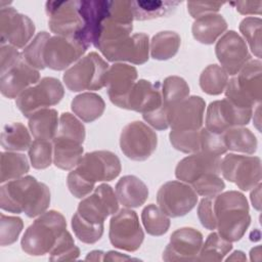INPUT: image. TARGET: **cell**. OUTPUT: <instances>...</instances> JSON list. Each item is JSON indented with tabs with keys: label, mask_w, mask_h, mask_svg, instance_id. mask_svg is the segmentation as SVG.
<instances>
[{
	"label": "cell",
	"mask_w": 262,
	"mask_h": 262,
	"mask_svg": "<svg viewBox=\"0 0 262 262\" xmlns=\"http://www.w3.org/2000/svg\"><path fill=\"white\" fill-rule=\"evenodd\" d=\"M50 204L48 186L33 176L7 181L0 187V207L10 213H25L34 218L46 212Z\"/></svg>",
	"instance_id": "6da1fadb"
},
{
	"label": "cell",
	"mask_w": 262,
	"mask_h": 262,
	"mask_svg": "<svg viewBox=\"0 0 262 262\" xmlns=\"http://www.w3.org/2000/svg\"><path fill=\"white\" fill-rule=\"evenodd\" d=\"M213 207L218 234L230 243L239 241L251 222L246 196L236 190L220 192L213 198Z\"/></svg>",
	"instance_id": "7a4b0ae2"
},
{
	"label": "cell",
	"mask_w": 262,
	"mask_h": 262,
	"mask_svg": "<svg viewBox=\"0 0 262 262\" xmlns=\"http://www.w3.org/2000/svg\"><path fill=\"white\" fill-rule=\"evenodd\" d=\"M66 229L67 221L60 212H44L25 231L20 241L21 250L31 256H43L52 250Z\"/></svg>",
	"instance_id": "3957f363"
},
{
	"label": "cell",
	"mask_w": 262,
	"mask_h": 262,
	"mask_svg": "<svg viewBox=\"0 0 262 262\" xmlns=\"http://www.w3.org/2000/svg\"><path fill=\"white\" fill-rule=\"evenodd\" d=\"M225 98L241 107L253 108L262 98V63L260 59H250L241 71L228 80Z\"/></svg>",
	"instance_id": "277c9868"
},
{
	"label": "cell",
	"mask_w": 262,
	"mask_h": 262,
	"mask_svg": "<svg viewBox=\"0 0 262 262\" xmlns=\"http://www.w3.org/2000/svg\"><path fill=\"white\" fill-rule=\"evenodd\" d=\"M106 61L96 52H90L70 67L63 74V82L69 90H99L105 86L108 70Z\"/></svg>",
	"instance_id": "5b68a950"
},
{
	"label": "cell",
	"mask_w": 262,
	"mask_h": 262,
	"mask_svg": "<svg viewBox=\"0 0 262 262\" xmlns=\"http://www.w3.org/2000/svg\"><path fill=\"white\" fill-rule=\"evenodd\" d=\"M64 95L61 82L53 77L42 78L35 85L23 91L15 100V105L27 118L35 112L57 104Z\"/></svg>",
	"instance_id": "8992f818"
},
{
	"label": "cell",
	"mask_w": 262,
	"mask_h": 262,
	"mask_svg": "<svg viewBox=\"0 0 262 262\" xmlns=\"http://www.w3.org/2000/svg\"><path fill=\"white\" fill-rule=\"evenodd\" d=\"M220 174L242 190L254 188L261 180L259 157L228 154L220 161Z\"/></svg>",
	"instance_id": "52a82bcc"
},
{
	"label": "cell",
	"mask_w": 262,
	"mask_h": 262,
	"mask_svg": "<svg viewBox=\"0 0 262 262\" xmlns=\"http://www.w3.org/2000/svg\"><path fill=\"white\" fill-rule=\"evenodd\" d=\"M108 237L111 244L127 252L137 251L144 238L136 212L129 208L121 209L110 221Z\"/></svg>",
	"instance_id": "ba28073f"
},
{
	"label": "cell",
	"mask_w": 262,
	"mask_h": 262,
	"mask_svg": "<svg viewBox=\"0 0 262 262\" xmlns=\"http://www.w3.org/2000/svg\"><path fill=\"white\" fill-rule=\"evenodd\" d=\"M45 9L48 15V26L52 33L80 40L84 28L80 1H48Z\"/></svg>",
	"instance_id": "9c48e42d"
},
{
	"label": "cell",
	"mask_w": 262,
	"mask_h": 262,
	"mask_svg": "<svg viewBox=\"0 0 262 262\" xmlns=\"http://www.w3.org/2000/svg\"><path fill=\"white\" fill-rule=\"evenodd\" d=\"M158 137L145 123L134 121L127 124L120 136V147L123 154L133 161H145L156 150Z\"/></svg>",
	"instance_id": "30bf717a"
},
{
	"label": "cell",
	"mask_w": 262,
	"mask_h": 262,
	"mask_svg": "<svg viewBox=\"0 0 262 262\" xmlns=\"http://www.w3.org/2000/svg\"><path fill=\"white\" fill-rule=\"evenodd\" d=\"M157 202L159 208L168 217H181L195 207L198 193L188 183L168 181L158 190Z\"/></svg>",
	"instance_id": "8fae6325"
},
{
	"label": "cell",
	"mask_w": 262,
	"mask_h": 262,
	"mask_svg": "<svg viewBox=\"0 0 262 262\" xmlns=\"http://www.w3.org/2000/svg\"><path fill=\"white\" fill-rule=\"evenodd\" d=\"M253 108L241 107L227 98L212 101L207 107L206 129L222 134L233 127L247 125L252 117Z\"/></svg>",
	"instance_id": "7c38bea8"
},
{
	"label": "cell",
	"mask_w": 262,
	"mask_h": 262,
	"mask_svg": "<svg viewBox=\"0 0 262 262\" xmlns=\"http://www.w3.org/2000/svg\"><path fill=\"white\" fill-rule=\"evenodd\" d=\"M87 48L86 44L76 38L52 36L44 46L43 59L45 67L54 71L66 70L82 58Z\"/></svg>",
	"instance_id": "4fadbf2b"
},
{
	"label": "cell",
	"mask_w": 262,
	"mask_h": 262,
	"mask_svg": "<svg viewBox=\"0 0 262 262\" xmlns=\"http://www.w3.org/2000/svg\"><path fill=\"white\" fill-rule=\"evenodd\" d=\"M84 179L95 182L111 181L119 176L121 162L117 155L108 150H95L85 154L75 169Z\"/></svg>",
	"instance_id": "5bb4252c"
},
{
	"label": "cell",
	"mask_w": 262,
	"mask_h": 262,
	"mask_svg": "<svg viewBox=\"0 0 262 262\" xmlns=\"http://www.w3.org/2000/svg\"><path fill=\"white\" fill-rule=\"evenodd\" d=\"M119 209V201L116 192L108 184L102 183L94 188L91 194L83 198L80 202L77 212L85 220L101 224L104 220Z\"/></svg>",
	"instance_id": "9a60e30c"
},
{
	"label": "cell",
	"mask_w": 262,
	"mask_h": 262,
	"mask_svg": "<svg viewBox=\"0 0 262 262\" xmlns=\"http://www.w3.org/2000/svg\"><path fill=\"white\" fill-rule=\"evenodd\" d=\"M35 33L33 20L13 7H2L0 10V43L10 44L16 48L25 47Z\"/></svg>",
	"instance_id": "2e32d148"
},
{
	"label": "cell",
	"mask_w": 262,
	"mask_h": 262,
	"mask_svg": "<svg viewBox=\"0 0 262 262\" xmlns=\"http://www.w3.org/2000/svg\"><path fill=\"white\" fill-rule=\"evenodd\" d=\"M108 61H129L133 64H143L148 60L149 40L144 33H136L116 43L98 49Z\"/></svg>",
	"instance_id": "e0dca14e"
},
{
	"label": "cell",
	"mask_w": 262,
	"mask_h": 262,
	"mask_svg": "<svg viewBox=\"0 0 262 262\" xmlns=\"http://www.w3.org/2000/svg\"><path fill=\"white\" fill-rule=\"evenodd\" d=\"M215 53L220 67L230 76H235L251 59L246 41L232 30L224 33L218 40Z\"/></svg>",
	"instance_id": "ac0fdd59"
},
{
	"label": "cell",
	"mask_w": 262,
	"mask_h": 262,
	"mask_svg": "<svg viewBox=\"0 0 262 262\" xmlns=\"http://www.w3.org/2000/svg\"><path fill=\"white\" fill-rule=\"evenodd\" d=\"M203 246V234L191 227L175 230L163 252L164 261H196Z\"/></svg>",
	"instance_id": "d6986e66"
},
{
	"label": "cell",
	"mask_w": 262,
	"mask_h": 262,
	"mask_svg": "<svg viewBox=\"0 0 262 262\" xmlns=\"http://www.w3.org/2000/svg\"><path fill=\"white\" fill-rule=\"evenodd\" d=\"M206 102L201 96H188L171 106L168 122L171 130H200L203 126Z\"/></svg>",
	"instance_id": "ffe728a7"
},
{
	"label": "cell",
	"mask_w": 262,
	"mask_h": 262,
	"mask_svg": "<svg viewBox=\"0 0 262 262\" xmlns=\"http://www.w3.org/2000/svg\"><path fill=\"white\" fill-rule=\"evenodd\" d=\"M39 71L21 57L4 73L0 74V91L7 98H16L27 88L39 82Z\"/></svg>",
	"instance_id": "44dd1931"
},
{
	"label": "cell",
	"mask_w": 262,
	"mask_h": 262,
	"mask_svg": "<svg viewBox=\"0 0 262 262\" xmlns=\"http://www.w3.org/2000/svg\"><path fill=\"white\" fill-rule=\"evenodd\" d=\"M136 79L137 70L133 66L116 62L108 68L105 77V87L108 97L115 105L125 108L127 96Z\"/></svg>",
	"instance_id": "7402d4cb"
},
{
	"label": "cell",
	"mask_w": 262,
	"mask_h": 262,
	"mask_svg": "<svg viewBox=\"0 0 262 262\" xmlns=\"http://www.w3.org/2000/svg\"><path fill=\"white\" fill-rule=\"evenodd\" d=\"M221 158L199 151L182 159L176 166L175 176L178 180L191 184L208 173L220 174Z\"/></svg>",
	"instance_id": "603a6c76"
},
{
	"label": "cell",
	"mask_w": 262,
	"mask_h": 262,
	"mask_svg": "<svg viewBox=\"0 0 262 262\" xmlns=\"http://www.w3.org/2000/svg\"><path fill=\"white\" fill-rule=\"evenodd\" d=\"M162 105V90L161 83H151L147 80H139L135 82L129 92L125 110H131L138 113H151Z\"/></svg>",
	"instance_id": "cb8c5ba5"
},
{
	"label": "cell",
	"mask_w": 262,
	"mask_h": 262,
	"mask_svg": "<svg viewBox=\"0 0 262 262\" xmlns=\"http://www.w3.org/2000/svg\"><path fill=\"white\" fill-rule=\"evenodd\" d=\"M116 195L125 208H137L143 205L148 198V188L145 183L134 175L120 178L115 187Z\"/></svg>",
	"instance_id": "d4e9b609"
},
{
	"label": "cell",
	"mask_w": 262,
	"mask_h": 262,
	"mask_svg": "<svg viewBox=\"0 0 262 262\" xmlns=\"http://www.w3.org/2000/svg\"><path fill=\"white\" fill-rule=\"evenodd\" d=\"M227 29V23L221 14L209 13L202 15L192 24L193 38L202 44H213Z\"/></svg>",
	"instance_id": "484cf974"
},
{
	"label": "cell",
	"mask_w": 262,
	"mask_h": 262,
	"mask_svg": "<svg viewBox=\"0 0 262 262\" xmlns=\"http://www.w3.org/2000/svg\"><path fill=\"white\" fill-rule=\"evenodd\" d=\"M53 164L61 170H72L78 166L83 157V146L81 143L55 136L52 139Z\"/></svg>",
	"instance_id": "4316f807"
},
{
	"label": "cell",
	"mask_w": 262,
	"mask_h": 262,
	"mask_svg": "<svg viewBox=\"0 0 262 262\" xmlns=\"http://www.w3.org/2000/svg\"><path fill=\"white\" fill-rule=\"evenodd\" d=\"M58 114L54 108H41L29 117V129L35 139L52 140L58 129Z\"/></svg>",
	"instance_id": "83f0119b"
},
{
	"label": "cell",
	"mask_w": 262,
	"mask_h": 262,
	"mask_svg": "<svg viewBox=\"0 0 262 262\" xmlns=\"http://www.w3.org/2000/svg\"><path fill=\"white\" fill-rule=\"evenodd\" d=\"M71 108L80 120L91 123L101 117L105 103L100 95L93 92H84L74 97Z\"/></svg>",
	"instance_id": "f1b7e54d"
},
{
	"label": "cell",
	"mask_w": 262,
	"mask_h": 262,
	"mask_svg": "<svg viewBox=\"0 0 262 262\" xmlns=\"http://www.w3.org/2000/svg\"><path fill=\"white\" fill-rule=\"evenodd\" d=\"M224 144L227 150L253 155L257 150V138L254 133L242 127H233L222 133Z\"/></svg>",
	"instance_id": "f546056e"
},
{
	"label": "cell",
	"mask_w": 262,
	"mask_h": 262,
	"mask_svg": "<svg viewBox=\"0 0 262 262\" xmlns=\"http://www.w3.org/2000/svg\"><path fill=\"white\" fill-rule=\"evenodd\" d=\"M180 36L172 31H162L157 33L149 44L150 55L157 60H167L178 52L180 47Z\"/></svg>",
	"instance_id": "4dcf8cb0"
},
{
	"label": "cell",
	"mask_w": 262,
	"mask_h": 262,
	"mask_svg": "<svg viewBox=\"0 0 262 262\" xmlns=\"http://www.w3.org/2000/svg\"><path fill=\"white\" fill-rule=\"evenodd\" d=\"M32 143L31 135L19 122L6 124L1 133V145L7 151H24L29 149Z\"/></svg>",
	"instance_id": "1f68e13d"
},
{
	"label": "cell",
	"mask_w": 262,
	"mask_h": 262,
	"mask_svg": "<svg viewBox=\"0 0 262 262\" xmlns=\"http://www.w3.org/2000/svg\"><path fill=\"white\" fill-rule=\"evenodd\" d=\"M27 157L17 151H2L0 162V182L4 183L23 177L29 172Z\"/></svg>",
	"instance_id": "d6a6232c"
},
{
	"label": "cell",
	"mask_w": 262,
	"mask_h": 262,
	"mask_svg": "<svg viewBox=\"0 0 262 262\" xmlns=\"http://www.w3.org/2000/svg\"><path fill=\"white\" fill-rule=\"evenodd\" d=\"M134 19L146 20L170 14L179 4L178 1H131Z\"/></svg>",
	"instance_id": "836d02e7"
},
{
	"label": "cell",
	"mask_w": 262,
	"mask_h": 262,
	"mask_svg": "<svg viewBox=\"0 0 262 262\" xmlns=\"http://www.w3.org/2000/svg\"><path fill=\"white\" fill-rule=\"evenodd\" d=\"M228 75L218 64L208 66L200 76V87L209 95L221 94L227 85Z\"/></svg>",
	"instance_id": "e575fe53"
},
{
	"label": "cell",
	"mask_w": 262,
	"mask_h": 262,
	"mask_svg": "<svg viewBox=\"0 0 262 262\" xmlns=\"http://www.w3.org/2000/svg\"><path fill=\"white\" fill-rule=\"evenodd\" d=\"M162 104L168 108L188 97L189 86L186 81L178 76L167 77L162 85Z\"/></svg>",
	"instance_id": "d590c367"
},
{
	"label": "cell",
	"mask_w": 262,
	"mask_h": 262,
	"mask_svg": "<svg viewBox=\"0 0 262 262\" xmlns=\"http://www.w3.org/2000/svg\"><path fill=\"white\" fill-rule=\"evenodd\" d=\"M141 221L146 232L154 236L166 233L170 227L169 217L155 204H149L141 212Z\"/></svg>",
	"instance_id": "8d00e7d4"
},
{
	"label": "cell",
	"mask_w": 262,
	"mask_h": 262,
	"mask_svg": "<svg viewBox=\"0 0 262 262\" xmlns=\"http://www.w3.org/2000/svg\"><path fill=\"white\" fill-rule=\"evenodd\" d=\"M231 250L230 242L222 238L218 232H212L203 244L196 261H221Z\"/></svg>",
	"instance_id": "74e56055"
},
{
	"label": "cell",
	"mask_w": 262,
	"mask_h": 262,
	"mask_svg": "<svg viewBox=\"0 0 262 262\" xmlns=\"http://www.w3.org/2000/svg\"><path fill=\"white\" fill-rule=\"evenodd\" d=\"M202 129V128H201ZM200 130H171L169 134L173 147L185 154H194L201 150Z\"/></svg>",
	"instance_id": "f35d334b"
},
{
	"label": "cell",
	"mask_w": 262,
	"mask_h": 262,
	"mask_svg": "<svg viewBox=\"0 0 262 262\" xmlns=\"http://www.w3.org/2000/svg\"><path fill=\"white\" fill-rule=\"evenodd\" d=\"M72 228L79 241L85 244H95L103 234V223L94 224L82 218L78 212L72 217Z\"/></svg>",
	"instance_id": "ab89813d"
},
{
	"label": "cell",
	"mask_w": 262,
	"mask_h": 262,
	"mask_svg": "<svg viewBox=\"0 0 262 262\" xmlns=\"http://www.w3.org/2000/svg\"><path fill=\"white\" fill-rule=\"evenodd\" d=\"M50 37V34L47 32L38 33L21 52L24 59L38 71L46 68L43 59V51L44 46Z\"/></svg>",
	"instance_id": "60d3db41"
},
{
	"label": "cell",
	"mask_w": 262,
	"mask_h": 262,
	"mask_svg": "<svg viewBox=\"0 0 262 262\" xmlns=\"http://www.w3.org/2000/svg\"><path fill=\"white\" fill-rule=\"evenodd\" d=\"M261 27L262 20L260 17L249 16L244 18L239 24V31L248 42L251 51L258 58L261 57Z\"/></svg>",
	"instance_id": "b9f144b4"
},
{
	"label": "cell",
	"mask_w": 262,
	"mask_h": 262,
	"mask_svg": "<svg viewBox=\"0 0 262 262\" xmlns=\"http://www.w3.org/2000/svg\"><path fill=\"white\" fill-rule=\"evenodd\" d=\"M85 127L79 119L70 113H63L59 117L58 129L55 136L63 137L83 143L85 139Z\"/></svg>",
	"instance_id": "7bdbcfd3"
},
{
	"label": "cell",
	"mask_w": 262,
	"mask_h": 262,
	"mask_svg": "<svg viewBox=\"0 0 262 262\" xmlns=\"http://www.w3.org/2000/svg\"><path fill=\"white\" fill-rule=\"evenodd\" d=\"M29 158L35 169H46L53 160L52 141L35 139L29 147Z\"/></svg>",
	"instance_id": "ee69618b"
},
{
	"label": "cell",
	"mask_w": 262,
	"mask_h": 262,
	"mask_svg": "<svg viewBox=\"0 0 262 262\" xmlns=\"http://www.w3.org/2000/svg\"><path fill=\"white\" fill-rule=\"evenodd\" d=\"M49 254L50 261H71L79 257L80 249L75 245L73 236L66 229L60 234Z\"/></svg>",
	"instance_id": "f6af8a7d"
},
{
	"label": "cell",
	"mask_w": 262,
	"mask_h": 262,
	"mask_svg": "<svg viewBox=\"0 0 262 262\" xmlns=\"http://www.w3.org/2000/svg\"><path fill=\"white\" fill-rule=\"evenodd\" d=\"M24 227L21 218L16 216L0 215V245L2 247L14 244Z\"/></svg>",
	"instance_id": "bcb514c9"
},
{
	"label": "cell",
	"mask_w": 262,
	"mask_h": 262,
	"mask_svg": "<svg viewBox=\"0 0 262 262\" xmlns=\"http://www.w3.org/2000/svg\"><path fill=\"white\" fill-rule=\"evenodd\" d=\"M190 185L198 194L211 198L216 196L225 188L224 181L220 177V174L216 173H208L200 177Z\"/></svg>",
	"instance_id": "7dc6e473"
},
{
	"label": "cell",
	"mask_w": 262,
	"mask_h": 262,
	"mask_svg": "<svg viewBox=\"0 0 262 262\" xmlns=\"http://www.w3.org/2000/svg\"><path fill=\"white\" fill-rule=\"evenodd\" d=\"M203 152L211 154L220 157L227 151L224 144L222 134L213 133L206 128L201 129V150Z\"/></svg>",
	"instance_id": "c3c4849f"
},
{
	"label": "cell",
	"mask_w": 262,
	"mask_h": 262,
	"mask_svg": "<svg viewBox=\"0 0 262 262\" xmlns=\"http://www.w3.org/2000/svg\"><path fill=\"white\" fill-rule=\"evenodd\" d=\"M67 184L71 193L77 199L87 196L94 189V184L84 179L76 170L69 173L67 177Z\"/></svg>",
	"instance_id": "681fc988"
},
{
	"label": "cell",
	"mask_w": 262,
	"mask_h": 262,
	"mask_svg": "<svg viewBox=\"0 0 262 262\" xmlns=\"http://www.w3.org/2000/svg\"><path fill=\"white\" fill-rule=\"evenodd\" d=\"M213 198L204 196L198 206L199 219L202 225L209 230L216 229V217L213 207Z\"/></svg>",
	"instance_id": "f907efd6"
},
{
	"label": "cell",
	"mask_w": 262,
	"mask_h": 262,
	"mask_svg": "<svg viewBox=\"0 0 262 262\" xmlns=\"http://www.w3.org/2000/svg\"><path fill=\"white\" fill-rule=\"evenodd\" d=\"M225 4V2L217 1H189L187 2V9L193 18L209 13H216Z\"/></svg>",
	"instance_id": "816d5d0a"
},
{
	"label": "cell",
	"mask_w": 262,
	"mask_h": 262,
	"mask_svg": "<svg viewBox=\"0 0 262 262\" xmlns=\"http://www.w3.org/2000/svg\"><path fill=\"white\" fill-rule=\"evenodd\" d=\"M23 57V54L17 50L16 47L10 44L1 45L0 48V74L4 73L16 61Z\"/></svg>",
	"instance_id": "f5cc1de1"
},
{
	"label": "cell",
	"mask_w": 262,
	"mask_h": 262,
	"mask_svg": "<svg viewBox=\"0 0 262 262\" xmlns=\"http://www.w3.org/2000/svg\"><path fill=\"white\" fill-rule=\"evenodd\" d=\"M142 118L148 125L157 130H166L169 127L168 108H166L163 104L161 107L151 113L143 114Z\"/></svg>",
	"instance_id": "db71d44e"
},
{
	"label": "cell",
	"mask_w": 262,
	"mask_h": 262,
	"mask_svg": "<svg viewBox=\"0 0 262 262\" xmlns=\"http://www.w3.org/2000/svg\"><path fill=\"white\" fill-rule=\"evenodd\" d=\"M231 5H234L236 10L244 15L248 14H261L262 1H235L231 2Z\"/></svg>",
	"instance_id": "11a10c76"
},
{
	"label": "cell",
	"mask_w": 262,
	"mask_h": 262,
	"mask_svg": "<svg viewBox=\"0 0 262 262\" xmlns=\"http://www.w3.org/2000/svg\"><path fill=\"white\" fill-rule=\"evenodd\" d=\"M127 260H136V259L115 251H108L107 253H104V257H103V261H127Z\"/></svg>",
	"instance_id": "9f6ffc18"
},
{
	"label": "cell",
	"mask_w": 262,
	"mask_h": 262,
	"mask_svg": "<svg viewBox=\"0 0 262 262\" xmlns=\"http://www.w3.org/2000/svg\"><path fill=\"white\" fill-rule=\"evenodd\" d=\"M261 183L257 184L254 188H253V191L251 192V202H252V205L253 207L256 209V210H260V207H261Z\"/></svg>",
	"instance_id": "6f0895ef"
},
{
	"label": "cell",
	"mask_w": 262,
	"mask_h": 262,
	"mask_svg": "<svg viewBox=\"0 0 262 262\" xmlns=\"http://www.w3.org/2000/svg\"><path fill=\"white\" fill-rule=\"evenodd\" d=\"M104 253L102 251H92L90 253H88V255L86 256L85 260H90V261H101L103 260Z\"/></svg>",
	"instance_id": "680465c9"
},
{
	"label": "cell",
	"mask_w": 262,
	"mask_h": 262,
	"mask_svg": "<svg viewBox=\"0 0 262 262\" xmlns=\"http://www.w3.org/2000/svg\"><path fill=\"white\" fill-rule=\"evenodd\" d=\"M227 261H229V260H238V261H246L247 260V258H246V256H245V254L242 252V251H235V252H233L232 254H231V256H229L227 259H226Z\"/></svg>",
	"instance_id": "91938a15"
}]
</instances>
